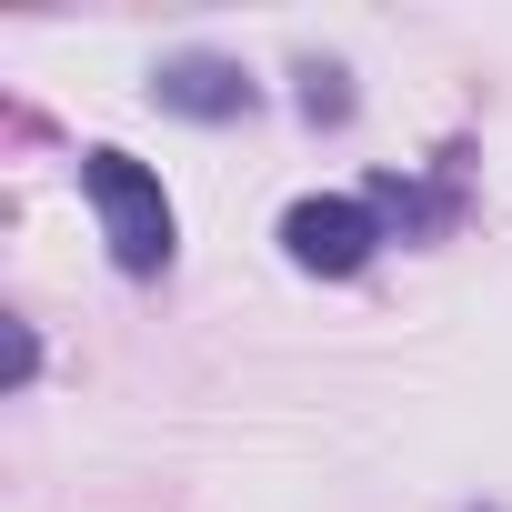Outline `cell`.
<instances>
[{"label":"cell","instance_id":"2","mask_svg":"<svg viewBox=\"0 0 512 512\" xmlns=\"http://www.w3.org/2000/svg\"><path fill=\"white\" fill-rule=\"evenodd\" d=\"M382 211L362 191H322V201H292L282 211V251H292V272H322V282H352L372 251H382Z\"/></svg>","mask_w":512,"mask_h":512},{"label":"cell","instance_id":"6","mask_svg":"<svg viewBox=\"0 0 512 512\" xmlns=\"http://www.w3.org/2000/svg\"><path fill=\"white\" fill-rule=\"evenodd\" d=\"M31 372H41V332L11 322V392H31Z\"/></svg>","mask_w":512,"mask_h":512},{"label":"cell","instance_id":"5","mask_svg":"<svg viewBox=\"0 0 512 512\" xmlns=\"http://www.w3.org/2000/svg\"><path fill=\"white\" fill-rule=\"evenodd\" d=\"M302 111H312V121H342V111H352L342 71H322V61H312V71H302Z\"/></svg>","mask_w":512,"mask_h":512},{"label":"cell","instance_id":"4","mask_svg":"<svg viewBox=\"0 0 512 512\" xmlns=\"http://www.w3.org/2000/svg\"><path fill=\"white\" fill-rule=\"evenodd\" d=\"M362 201L382 211V231H392V241H402V231H442V221H452V191H422V181H372Z\"/></svg>","mask_w":512,"mask_h":512},{"label":"cell","instance_id":"1","mask_svg":"<svg viewBox=\"0 0 512 512\" xmlns=\"http://www.w3.org/2000/svg\"><path fill=\"white\" fill-rule=\"evenodd\" d=\"M81 201H91V221H101V241H111V262H121L131 282L171 272L181 221H171V191H161L151 161H131V151H81Z\"/></svg>","mask_w":512,"mask_h":512},{"label":"cell","instance_id":"3","mask_svg":"<svg viewBox=\"0 0 512 512\" xmlns=\"http://www.w3.org/2000/svg\"><path fill=\"white\" fill-rule=\"evenodd\" d=\"M151 101L181 111V121H251L262 81H251L241 61H221V51H171V61L151 71Z\"/></svg>","mask_w":512,"mask_h":512}]
</instances>
